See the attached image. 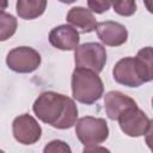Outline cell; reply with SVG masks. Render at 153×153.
Listing matches in <instances>:
<instances>
[{"mask_svg":"<svg viewBox=\"0 0 153 153\" xmlns=\"http://www.w3.org/2000/svg\"><path fill=\"white\" fill-rule=\"evenodd\" d=\"M32 110L38 120L57 129H69L78 120V108L74 100L54 91L41 93Z\"/></svg>","mask_w":153,"mask_h":153,"instance_id":"1","label":"cell"},{"mask_svg":"<svg viewBox=\"0 0 153 153\" xmlns=\"http://www.w3.org/2000/svg\"><path fill=\"white\" fill-rule=\"evenodd\" d=\"M71 85L73 98L86 105H91L99 100L104 92V85L98 73L85 68L74 69Z\"/></svg>","mask_w":153,"mask_h":153,"instance_id":"2","label":"cell"},{"mask_svg":"<svg viewBox=\"0 0 153 153\" xmlns=\"http://www.w3.org/2000/svg\"><path fill=\"white\" fill-rule=\"evenodd\" d=\"M75 134L85 147L98 146L109 136V127L104 118L85 116L75 122Z\"/></svg>","mask_w":153,"mask_h":153,"instance_id":"3","label":"cell"},{"mask_svg":"<svg viewBox=\"0 0 153 153\" xmlns=\"http://www.w3.org/2000/svg\"><path fill=\"white\" fill-rule=\"evenodd\" d=\"M76 68H85L100 73L106 63V50L97 42H87L78 45L74 51Z\"/></svg>","mask_w":153,"mask_h":153,"instance_id":"4","label":"cell"},{"mask_svg":"<svg viewBox=\"0 0 153 153\" xmlns=\"http://www.w3.org/2000/svg\"><path fill=\"white\" fill-rule=\"evenodd\" d=\"M117 121L121 130L131 137H139L152 131V121L137 106L130 108L122 112Z\"/></svg>","mask_w":153,"mask_h":153,"instance_id":"5","label":"cell"},{"mask_svg":"<svg viewBox=\"0 0 153 153\" xmlns=\"http://www.w3.org/2000/svg\"><path fill=\"white\" fill-rule=\"evenodd\" d=\"M41 55L30 47H17L8 51L6 65L16 73H32L41 65Z\"/></svg>","mask_w":153,"mask_h":153,"instance_id":"6","label":"cell"},{"mask_svg":"<svg viewBox=\"0 0 153 153\" xmlns=\"http://www.w3.org/2000/svg\"><path fill=\"white\" fill-rule=\"evenodd\" d=\"M112 75L116 82L128 87H139L142 84L148 82L139 66L137 60L130 56L121 59L114 66Z\"/></svg>","mask_w":153,"mask_h":153,"instance_id":"7","label":"cell"},{"mask_svg":"<svg viewBox=\"0 0 153 153\" xmlns=\"http://www.w3.org/2000/svg\"><path fill=\"white\" fill-rule=\"evenodd\" d=\"M12 131L14 139L22 145H33L42 135V128L29 114H23L16 117L12 122Z\"/></svg>","mask_w":153,"mask_h":153,"instance_id":"8","label":"cell"},{"mask_svg":"<svg viewBox=\"0 0 153 153\" xmlns=\"http://www.w3.org/2000/svg\"><path fill=\"white\" fill-rule=\"evenodd\" d=\"M96 31L102 43L109 47H120L124 44L128 38V31L126 26L112 20L97 23Z\"/></svg>","mask_w":153,"mask_h":153,"instance_id":"9","label":"cell"},{"mask_svg":"<svg viewBox=\"0 0 153 153\" xmlns=\"http://www.w3.org/2000/svg\"><path fill=\"white\" fill-rule=\"evenodd\" d=\"M49 43L60 50H75L79 45V32L68 24L59 25L49 32Z\"/></svg>","mask_w":153,"mask_h":153,"instance_id":"10","label":"cell"},{"mask_svg":"<svg viewBox=\"0 0 153 153\" xmlns=\"http://www.w3.org/2000/svg\"><path fill=\"white\" fill-rule=\"evenodd\" d=\"M104 106L108 117L115 121L122 112L130 108L137 106V104L133 98L126 96L120 91H110L104 96Z\"/></svg>","mask_w":153,"mask_h":153,"instance_id":"11","label":"cell"},{"mask_svg":"<svg viewBox=\"0 0 153 153\" xmlns=\"http://www.w3.org/2000/svg\"><path fill=\"white\" fill-rule=\"evenodd\" d=\"M67 23L73 26L74 29H78L82 33H88L96 30L97 20L93 16V13L81 6L73 7L68 11L66 17Z\"/></svg>","mask_w":153,"mask_h":153,"instance_id":"12","label":"cell"},{"mask_svg":"<svg viewBox=\"0 0 153 153\" xmlns=\"http://www.w3.org/2000/svg\"><path fill=\"white\" fill-rule=\"evenodd\" d=\"M47 7V0H17V13L22 19L31 20L41 17Z\"/></svg>","mask_w":153,"mask_h":153,"instance_id":"13","label":"cell"},{"mask_svg":"<svg viewBox=\"0 0 153 153\" xmlns=\"http://www.w3.org/2000/svg\"><path fill=\"white\" fill-rule=\"evenodd\" d=\"M17 26L18 22L14 16L6 12H0V42L11 38L16 33Z\"/></svg>","mask_w":153,"mask_h":153,"instance_id":"14","label":"cell"},{"mask_svg":"<svg viewBox=\"0 0 153 153\" xmlns=\"http://www.w3.org/2000/svg\"><path fill=\"white\" fill-rule=\"evenodd\" d=\"M135 59L139 62L141 71L143 72L148 82L153 79V65H152V48L146 47L137 51Z\"/></svg>","mask_w":153,"mask_h":153,"instance_id":"15","label":"cell"},{"mask_svg":"<svg viewBox=\"0 0 153 153\" xmlns=\"http://www.w3.org/2000/svg\"><path fill=\"white\" fill-rule=\"evenodd\" d=\"M114 11L122 17H130L136 12L135 0H111Z\"/></svg>","mask_w":153,"mask_h":153,"instance_id":"16","label":"cell"},{"mask_svg":"<svg viewBox=\"0 0 153 153\" xmlns=\"http://www.w3.org/2000/svg\"><path fill=\"white\" fill-rule=\"evenodd\" d=\"M87 6L91 12L102 14L111 6V0H87Z\"/></svg>","mask_w":153,"mask_h":153,"instance_id":"17","label":"cell"},{"mask_svg":"<svg viewBox=\"0 0 153 153\" xmlns=\"http://www.w3.org/2000/svg\"><path fill=\"white\" fill-rule=\"evenodd\" d=\"M71 147L65 142V141H61V140H53L50 141L43 149L44 153H49V152H68L71 153Z\"/></svg>","mask_w":153,"mask_h":153,"instance_id":"18","label":"cell"},{"mask_svg":"<svg viewBox=\"0 0 153 153\" xmlns=\"http://www.w3.org/2000/svg\"><path fill=\"white\" fill-rule=\"evenodd\" d=\"M8 6V0H0V12H4Z\"/></svg>","mask_w":153,"mask_h":153,"instance_id":"19","label":"cell"},{"mask_svg":"<svg viewBox=\"0 0 153 153\" xmlns=\"http://www.w3.org/2000/svg\"><path fill=\"white\" fill-rule=\"evenodd\" d=\"M60 2H62V4H73L74 1H76V0H59Z\"/></svg>","mask_w":153,"mask_h":153,"instance_id":"20","label":"cell"}]
</instances>
